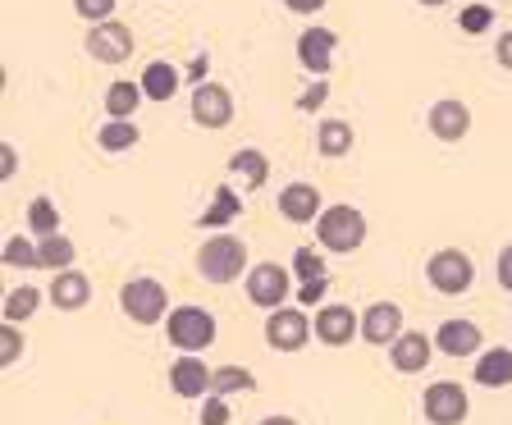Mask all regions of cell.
<instances>
[{
  "mask_svg": "<svg viewBox=\"0 0 512 425\" xmlns=\"http://www.w3.org/2000/svg\"><path fill=\"white\" fill-rule=\"evenodd\" d=\"M142 106V83H128V78H119V83L106 87V115L110 119H133Z\"/></svg>",
  "mask_w": 512,
  "mask_h": 425,
  "instance_id": "obj_25",
  "label": "cell"
},
{
  "mask_svg": "<svg viewBox=\"0 0 512 425\" xmlns=\"http://www.w3.org/2000/svg\"><path fill=\"white\" fill-rule=\"evenodd\" d=\"M28 229H32V238L60 234V211H55L51 197H32L28 202Z\"/></svg>",
  "mask_w": 512,
  "mask_h": 425,
  "instance_id": "obj_29",
  "label": "cell"
},
{
  "mask_svg": "<svg viewBox=\"0 0 512 425\" xmlns=\"http://www.w3.org/2000/svg\"><path fill=\"white\" fill-rule=\"evenodd\" d=\"M5 266L10 270H42V261H37V238H5Z\"/></svg>",
  "mask_w": 512,
  "mask_h": 425,
  "instance_id": "obj_30",
  "label": "cell"
},
{
  "mask_svg": "<svg viewBox=\"0 0 512 425\" xmlns=\"http://www.w3.org/2000/svg\"><path fill=\"white\" fill-rule=\"evenodd\" d=\"M416 5H426V10H439V5H448V0H416Z\"/></svg>",
  "mask_w": 512,
  "mask_h": 425,
  "instance_id": "obj_44",
  "label": "cell"
},
{
  "mask_svg": "<svg viewBox=\"0 0 512 425\" xmlns=\"http://www.w3.org/2000/svg\"><path fill=\"white\" fill-rule=\"evenodd\" d=\"M494 275H499V288H503V293H512V243L499 252V261H494Z\"/></svg>",
  "mask_w": 512,
  "mask_h": 425,
  "instance_id": "obj_38",
  "label": "cell"
},
{
  "mask_svg": "<svg viewBox=\"0 0 512 425\" xmlns=\"http://www.w3.org/2000/svg\"><path fill=\"white\" fill-rule=\"evenodd\" d=\"M334 51H339V32H330V28H302V37H298V60H302V69H307V74L325 78V69H330Z\"/></svg>",
  "mask_w": 512,
  "mask_h": 425,
  "instance_id": "obj_16",
  "label": "cell"
},
{
  "mask_svg": "<svg viewBox=\"0 0 512 425\" xmlns=\"http://www.w3.org/2000/svg\"><path fill=\"white\" fill-rule=\"evenodd\" d=\"M426 279L435 293H444V298H462L471 284H476V266H471V256L458 252V247H444V252H435L426 261Z\"/></svg>",
  "mask_w": 512,
  "mask_h": 425,
  "instance_id": "obj_5",
  "label": "cell"
},
{
  "mask_svg": "<svg viewBox=\"0 0 512 425\" xmlns=\"http://www.w3.org/2000/svg\"><path fill=\"white\" fill-rule=\"evenodd\" d=\"M311 320H316V343H325V348H348V343L362 334V316L352 307H343V302L320 307Z\"/></svg>",
  "mask_w": 512,
  "mask_h": 425,
  "instance_id": "obj_11",
  "label": "cell"
},
{
  "mask_svg": "<svg viewBox=\"0 0 512 425\" xmlns=\"http://www.w3.org/2000/svg\"><path fill=\"white\" fill-rule=\"evenodd\" d=\"M46 302L42 288H32V284H14L10 293H5V302H0V320H10V325H23V320L37 316V307Z\"/></svg>",
  "mask_w": 512,
  "mask_h": 425,
  "instance_id": "obj_22",
  "label": "cell"
},
{
  "mask_svg": "<svg viewBox=\"0 0 512 425\" xmlns=\"http://www.w3.org/2000/svg\"><path fill=\"white\" fill-rule=\"evenodd\" d=\"M325 96H330V83L320 78V83L311 87V92H307V96H302V101H298V110H320V101H325Z\"/></svg>",
  "mask_w": 512,
  "mask_h": 425,
  "instance_id": "obj_41",
  "label": "cell"
},
{
  "mask_svg": "<svg viewBox=\"0 0 512 425\" xmlns=\"http://www.w3.org/2000/svg\"><path fill=\"white\" fill-rule=\"evenodd\" d=\"M188 115L197 128H211V133H220V128L234 124V92L224 83H202L197 92H192L188 101Z\"/></svg>",
  "mask_w": 512,
  "mask_h": 425,
  "instance_id": "obj_10",
  "label": "cell"
},
{
  "mask_svg": "<svg viewBox=\"0 0 512 425\" xmlns=\"http://www.w3.org/2000/svg\"><path fill=\"white\" fill-rule=\"evenodd\" d=\"M243 293H247V302H252V307H261V311L288 307V270L279 266V261H261V266L247 270Z\"/></svg>",
  "mask_w": 512,
  "mask_h": 425,
  "instance_id": "obj_8",
  "label": "cell"
},
{
  "mask_svg": "<svg viewBox=\"0 0 512 425\" xmlns=\"http://www.w3.org/2000/svg\"><path fill=\"white\" fill-rule=\"evenodd\" d=\"M96 142H101V151H110V156H124V151H133L142 142V133L133 119H106L101 133H96Z\"/></svg>",
  "mask_w": 512,
  "mask_h": 425,
  "instance_id": "obj_24",
  "label": "cell"
},
{
  "mask_svg": "<svg viewBox=\"0 0 512 425\" xmlns=\"http://www.w3.org/2000/svg\"><path fill=\"white\" fill-rule=\"evenodd\" d=\"M202 425H229V398H202V416H197Z\"/></svg>",
  "mask_w": 512,
  "mask_h": 425,
  "instance_id": "obj_35",
  "label": "cell"
},
{
  "mask_svg": "<svg viewBox=\"0 0 512 425\" xmlns=\"http://www.w3.org/2000/svg\"><path fill=\"white\" fill-rule=\"evenodd\" d=\"M252 389H256V375L243 371V366H220V371H215V380H211V394H220V398L252 394Z\"/></svg>",
  "mask_w": 512,
  "mask_h": 425,
  "instance_id": "obj_28",
  "label": "cell"
},
{
  "mask_svg": "<svg viewBox=\"0 0 512 425\" xmlns=\"http://www.w3.org/2000/svg\"><path fill=\"white\" fill-rule=\"evenodd\" d=\"M494 60H499L503 69L512 74V28H508V32H499V42H494Z\"/></svg>",
  "mask_w": 512,
  "mask_h": 425,
  "instance_id": "obj_40",
  "label": "cell"
},
{
  "mask_svg": "<svg viewBox=\"0 0 512 425\" xmlns=\"http://www.w3.org/2000/svg\"><path fill=\"white\" fill-rule=\"evenodd\" d=\"M403 334V307L398 302H371L362 311V339L375 348H389V343Z\"/></svg>",
  "mask_w": 512,
  "mask_h": 425,
  "instance_id": "obj_14",
  "label": "cell"
},
{
  "mask_svg": "<svg viewBox=\"0 0 512 425\" xmlns=\"http://www.w3.org/2000/svg\"><path fill=\"white\" fill-rule=\"evenodd\" d=\"M14 174H19V151H14L10 142H0V179L10 183Z\"/></svg>",
  "mask_w": 512,
  "mask_h": 425,
  "instance_id": "obj_39",
  "label": "cell"
},
{
  "mask_svg": "<svg viewBox=\"0 0 512 425\" xmlns=\"http://www.w3.org/2000/svg\"><path fill=\"white\" fill-rule=\"evenodd\" d=\"M435 348L444 352V357H480V352H485V334H480L476 320L453 316L435 330Z\"/></svg>",
  "mask_w": 512,
  "mask_h": 425,
  "instance_id": "obj_12",
  "label": "cell"
},
{
  "mask_svg": "<svg viewBox=\"0 0 512 425\" xmlns=\"http://www.w3.org/2000/svg\"><path fill=\"white\" fill-rule=\"evenodd\" d=\"M119 311H124L133 325H160V320L170 316V293L165 284L151 275H133L124 288H119Z\"/></svg>",
  "mask_w": 512,
  "mask_h": 425,
  "instance_id": "obj_4",
  "label": "cell"
},
{
  "mask_svg": "<svg viewBox=\"0 0 512 425\" xmlns=\"http://www.w3.org/2000/svg\"><path fill=\"white\" fill-rule=\"evenodd\" d=\"M211 380H215V371L202 357H192V352H183L179 362L170 366V389L179 398H206L211 394Z\"/></svg>",
  "mask_w": 512,
  "mask_h": 425,
  "instance_id": "obj_17",
  "label": "cell"
},
{
  "mask_svg": "<svg viewBox=\"0 0 512 425\" xmlns=\"http://www.w3.org/2000/svg\"><path fill=\"white\" fill-rule=\"evenodd\" d=\"M46 298H51L55 311H83L92 302V279L83 270H60L51 279V288H46Z\"/></svg>",
  "mask_w": 512,
  "mask_h": 425,
  "instance_id": "obj_19",
  "label": "cell"
},
{
  "mask_svg": "<svg viewBox=\"0 0 512 425\" xmlns=\"http://www.w3.org/2000/svg\"><path fill=\"white\" fill-rule=\"evenodd\" d=\"M366 234H371L366 215L357 211V206H348V202L325 206V211H320V220H316V238H320V247H325V252H339V256L357 252V247L366 243Z\"/></svg>",
  "mask_w": 512,
  "mask_h": 425,
  "instance_id": "obj_2",
  "label": "cell"
},
{
  "mask_svg": "<svg viewBox=\"0 0 512 425\" xmlns=\"http://www.w3.org/2000/svg\"><path fill=\"white\" fill-rule=\"evenodd\" d=\"M426 124H430V133H435V142H462L471 133V106L458 101V96H444V101L430 106Z\"/></svg>",
  "mask_w": 512,
  "mask_h": 425,
  "instance_id": "obj_13",
  "label": "cell"
},
{
  "mask_svg": "<svg viewBox=\"0 0 512 425\" xmlns=\"http://www.w3.org/2000/svg\"><path fill=\"white\" fill-rule=\"evenodd\" d=\"M174 92H179V69L170 60H151L142 69V96L147 101H170Z\"/></svg>",
  "mask_w": 512,
  "mask_h": 425,
  "instance_id": "obj_23",
  "label": "cell"
},
{
  "mask_svg": "<svg viewBox=\"0 0 512 425\" xmlns=\"http://www.w3.org/2000/svg\"><path fill=\"white\" fill-rule=\"evenodd\" d=\"M311 339H316V320L302 307H279L266 316V343L275 352H302Z\"/></svg>",
  "mask_w": 512,
  "mask_h": 425,
  "instance_id": "obj_6",
  "label": "cell"
},
{
  "mask_svg": "<svg viewBox=\"0 0 512 425\" xmlns=\"http://www.w3.org/2000/svg\"><path fill=\"white\" fill-rule=\"evenodd\" d=\"M19 357H23V334H19V325H10V320H5V325H0V366L10 371Z\"/></svg>",
  "mask_w": 512,
  "mask_h": 425,
  "instance_id": "obj_33",
  "label": "cell"
},
{
  "mask_svg": "<svg viewBox=\"0 0 512 425\" xmlns=\"http://www.w3.org/2000/svg\"><path fill=\"white\" fill-rule=\"evenodd\" d=\"M83 51L92 55L96 64H124L133 55V28L119 19H106V23H92L83 32Z\"/></svg>",
  "mask_w": 512,
  "mask_h": 425,
  "instance_id": "obj_7",
  "label": "cell"
},
{
  "mask_svg": "<svg viewBox=\"0 0 512 425\" xmlns=\"http://www.w3.org/2000/svg\"><path fill=\"white\" fill-rule=\"evenodd\" d=\"M494 23V14L485 10V5H471V10H462V28L467 32H485Z\"/></svg>",
  "mask_w": 512,
  "mask_h": 425,
  "instance_id": "obj_37",
  "label": "cell"
},
{
  "mask_svg": "<svg viewBox=\"0 0 512 425\" xmlns=\"http://www.w3.org/2000/svg\"><path fill=\"white\" fill-rule=\"evenodd\" d=\"M430 352H435L430 334H421V330H403L394 343H389V366H394L398 375H416V371H426Z\"/></svg>",
  "mask_w": 512,
  "mask_h": 425,
  "instance_id": "obj_15",
  "label": "cell"
},
{
  "mask_svg": "<svg viewBox=\"0 0 512 425\" xmlns=\"http://www.w3.org/2000/svg\"><path fill=\"white\" fill-rule=\"evenodd\" d=\"M284 10H293V14H316V10H325V0H284Z\"/></svg>",
  "mask_w": 512,
  "mask_h": 425,
  "instance_id": "obj_42",
  "label": "cell"
},
{
  "mask_svg": "<svg viewBox=\"0 0 512 425\" xmlns=\"http://www.w3.org/2000/svg\"><path fill=\"white\" fill-rule=\"evenodd\" d=\"M229 174H238V179H247L252 188H261V183L270 179V160H266V151H252V147L234 151V156H229Z\"/></svg>",
  "mask_w": 512,
  "mask_h": 425,
  "instance_id": "obj_27",
  "label": "cell"
},
{
  "mask_svg": "<svg viewBox=\"0 0 512 425\" xmlns=\"http://www.w3.org/2000/svg\"><path fill=\"white\" fill-rule=\"evenodd\" d=\"M197 275L206 284H234L247 279V243L234 234H211L197 247Z\"/></svg>",
  "mask_w": 512,
  "mask_h": 425,
  "instance_id": "obj_1",
  "label": "cell"
},
{
  "mask_svg": "<svg viewBox=\"0 0 512 425\" xmlns=\"http://www.w3.org/2000/svg\"><path fill=\"white\" fill-rule=\"evenodd\" d=\"M471 380H476L480 389H508V384H512V352L508 348H485L476 357Z\"/></svg>",
  "mask_w": 512,
  "mask_h": 425,
  "instance_id": "obj_20",
  "label": "cell"
},
{
  "mask_svg": "<svg viewBox=\"0 0 512 425\" xmlns=\"http://www.w3.org/2000/svg\"><path fill=\"white\" fill-rule=\"evenodd\" d=\"M421 412H426L430 425H462L471 412V398L458 380H435L426 394H421Z\"/></svg>",
  "mask_w": 512,
  "mask_h": 425,
  "instance_id": "obj_9",
  "label": "cell"
},
{
  "mask_svg": "<svg viewBox=\"0 0 512 425\" xmlns=\"http://www.w3.org/2000/svg\"><path fill=\"white\" fill-rule=\"evenodd\" d=\"M256 425H298V421H293V416H279V412H275V416H266V421H256Z\"/></svg>",
  "mask_w": 512,
  "mask_h": 425,
  "instance_id": "obj_43",
  "label": "cell"
},
{
  "mask_svg": "<svg viewBox=\"0 0 512 425\" xmlns=\"http://www.w3.org/2000/svg\"><path fill=\"white\" fill-rule=\"evenodd\" d=\"M293 275H298V284H307V279H325V252H311V247H298L293 252Z\"/></svg>",
  "mask_w": 512,
  "mask_h": 425,
  "instance_id": "obj_31",
  "label": "cell"
},
{
  "mask_svg": "<svg viewBox=\"0 0 512 425\" xmlns=\"http://www.w3.org/2000/svg\"><path fill=\"white\" fill-rule=\"evenodd\" d=\"M320 192L316 183H288L284 192H279V215H284L288 224H316L320 220Z\"/></svg>",
  "mask_w": 512,
  "mask_h": 425,
  "instance_id": "obj_18",
  "label": "cell"
},
{
  "mask_svg": "<svg viewBox=\"0 0 512 425\" xmlns=\"http://www.w3.org/2000/svg\"><path fill=\"white\" fill-rule=\"evenodd\" d=\"M74 243L64 234H51V238H37V261H42V270H51V275H60V270H74Z\"/></svg>",
  "mask_w": 512,
  "mask_h": 425,
  "instance_id": "obj_26",
  "label": "cell"
},
{
  "mask_svg": "<svg viewBox=\"0 0 512 425\" xmlns=\"http://www.w3.org/2000/svg\"><path fill=\"white\" fill-rule=\"evenodd\" d=\"M165 339H170L174 352H197L211 348L215 343V316L206 307H197V302H183V307H174L170 316H165Z\"/></svg>",
  "mask_w": 512,
  "mask_h": 425,
  "instance_id": "obj_3",
  "label": "cell"
},
{
  "mask_svg": "<svg viewBox=\"0 0 512 425\" xmlns=\"http://www.w3.org/2000/svg\"><path fill=\"white\" fill-rule=\"evenodd\" d=\"M352 142H357V133H352L348 119H320L316 128V151L325 160H343L352 151Z\"/></svg>",
  "mask_w": 512,
  "mask_h": 425,
  "instance_id": "obj_21",
  "label": "cell"
},
{
  "mask_svg": "<svg viewBox=\"0 0 512 425\" xmlns=\"http://www.w3.org/2000/svg\"><path fill=\"white\" fill-rule=\"evenodd\" d=\"M325 288H330V275H325V279H307V284H298V302H302V307H325Z\"/></svg>",
  "mask_w": 512,
  "mask_h": 425,
  "instance_id": "obj_36",
  "label": "cell"
},
{
  "mask_svg": "<svg viewBox=\"0 0 512 425\" xmlns=\"http://www.w3.org/2000/svg\"><path fill=\"white\" fill-rule=\"evenodd\" d=\"M115 5L119 0H74V14L78 19H87V28H92V23L115 19Z\"/></svg>",
  "mask_w": 512,
  "mask_h": 425,
  "instance_id": "obj_34",
  "label": "cell"
},
{
  "mask_svg": "<svg viewBox=\"0 0 512 425\" xmlns=\"http://www.w3.org/2000/svg\"><path fill=\"white\" fill-rule=\"evenodd\" d=\"M234 215H238V197H234V192H229V188H224L220 197H215V202L206 206L202 224H206V229H220V224H229V220H234Z\"/></svg>",
  "mask_w": 512,
  "mask_h": 425,
  "instance_id": "obj_32",
  "label": "cell"
}]
</instances>
